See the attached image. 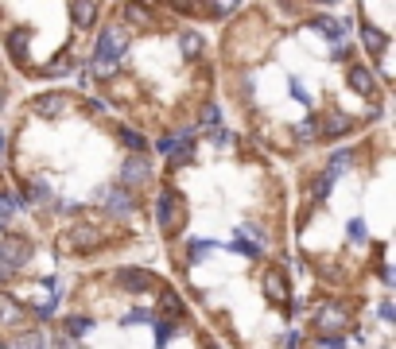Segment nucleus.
Masks as SVG:
<instances>
[{
    "mask_svg": "<svg viewBox=\"0 0 396 349\" xmlns=\"http://www.w3.org/2000/svg\"><path fill=\"white\" fill-rule=\"evenodd\" d=\"M315 24V32H322L327 39H338L342 43L346 39V20H334V16H319V20H311Z\"/></svg>",
    "mask_w": 396,
    "mask_h": 349,
    "instance_id": "nucleus-10",
    "label": "nucleus"
},
{
    "mask_svg": "<svg viewBox=\"0 0 396 349\" xmlns=\"http://www.w3.org/2000/svg\"><path fill=\"white\" fill-rule=\"evenodd\" d=\"M156 221H160L163 233H175L183 225V198L175 191H160V202H156Z\"/></svg>",
    "mask_w": 396,
    "mask_h": 349,
    "instance_id": "nucleus-1",
    "label": "nucleus"
},
{
    "mask_svg": "<svg viewBox=\"0 0 396 349\" xmlns=\"http://www.w3.org/2000/svg\"><path fill=\"white\" fill-rule=\"evenodd\" d=\"M295 136H299V140H315V136H319V125H315V121H303V125H295Z\"/></svg>",
    "mask_w": 396,
    "mask_h": 349,
    "instance_id": "nucleus-27",
    "label": "nucleus"
},
{
    "mask_svg": "<svg viewBox=\"0 0 396 349\" xmlns=\"http://www.w3.org/2000/svg\"><path fill=\"white\" fill-rule=\"evenodd\" d=\"M125 43L128 39L117 32V27H105L102 39H97V55H93V58H97V62H117V58L125 55Z\"/></svg>",
    "mask_w": 396,
    "mask_h": 349,
    "instance_id": "nucleus-3",
    "label": "nucleus"
},
{
    "mask_svg": "<svg viewBox=\"0 0 396 349\" xmlns=\"http://www.w3.org/2000/svg\"><path fill=\"white\" fill-rule=\"evenodd\" d=\"M330 183H334V179H330V174H322L319 183H315V202H322V198H327V191H330Z\"/></svg>",
    "mask_w": 396,
    "mask_h": 349,
    "instance_id": "nucleus-28",
    "label": "nucleus"
},
{
    "mask_svg": "<svg viewBox=\"0 0 396 349\" xmlns=\"http://www.w3.org/2000/svg\"><path fill=\"white\" fill-rule=\"evenodd\" d=\"M27 252H32V249H27V241H20V237H16V241H4V245H0V280L16 272V268L27 260Z\"/></svg>",
    "mask_w": 396,
    "mask_h": 349,
    "instance_id": "nucleus-2",
    "label": "nucleus"
},
{
    "mask_svg": "<svg viewBox=\"0 0 396 349\" xmlns=\"http://www.w3.org/2000/svg\"><path fill=\"white\" fill-rule=\"evenodd\" d=\"M175 315H183V303H179L175 291H168V295H163V318H168V322H175Z\"/></svg>",
    "mask_w": 396,
    "mask_h": 349,
    "instance_id": "nucleus-21",
    "label": "nucleus"
},
{
    "mask_svg": "<svg viewBox=\"0 0 396 349\" xmlns=\"http://www.w3.org/2000/svg\"><path fill=\"white\" fill-rule=\"evenodd\" d=\"M117 287H125V291H148V287H152V272H148V268H121V272H117Z\"/></svg>",
    "mask_w": 396,
    "mask_h": 349,
    "instance_id": "nucleus-6",
    "label": "nucleus"
},
{
    "mask_svg": "<svg viewBox=\"0 0 396 349\" xmlns=\"http://www.w3.org/2000/svg\"><path fill=\"white\" fill-rule=\"evenodd\" d=\"M210 249H214V241H194L191 245V256H206Z\"/></svg>",
    "mask_w": 396,
    "mask_h": 349,
    "instance_id": "nucleus-32",
    "label": "nucleus"
},
{
    "mask_svg": "<svg viewBox=\"0 0 396 349\" xmlns=\"http://www.w3.org/2000/svg\"><path fill=\"white\" fill-rule=\"evenodd\" d=\"M132 206H136V202H132V194H128L125 186H113V191H105V210H109V214H121V217H125V214H132Z\"/></svg>",
    "mask_w": 396,
    "mask_h": 349,
    "instance_id": "nucleus-7",
    "label": "nucleus"
},
{
    "mask_svg": "<svg viewBox=\"0 0 396 349\" xmlns=\"http://www.w3.org/2000/svg\"><path fill=\"white\" fill-rule=\"evenodd\" d=\"M12 214H16V202H12V198H4V194H0V229H4V225L12 221Z\"/></svg>",
    "mask_w": 396,
    "mask_h": 349,
    "instance_id": "nucleus-25",
    "label": "nucleus"
},
{
    "mask_svg": "<svg viewBox=\"0 0 396 349\" xmlns=\"http://www.w3.org/2000/svg\"><path fill=\"white\" fill-rule=\"evenodd\" d=\"M62 330H67L70 338H82V334H90V330H93V322H90L86 315H70L67 322H62Z\"/></svg>",
    "mask_w": 396,
    "mask_h": 349,
    "instance_id": "nucleus-14",
    "label": "nucleus"
},
{
    "mask_svg": "<svg viewBox=\"0 0 396 349\" xmlns=\"http://www.w3.org/2000/svg\"><path fill=\"white\" fill-rule=\"evenodd\" d=\"M32 194H35V198H51V191H47L43 179H35V183H32Z\"/></svg>",
    "mask_w": 396,
    "mask_h": 349,
    "instance_id": "nucleus-34",
    "label": "nucleus"
},
{
    "mask_svg": "<svg viewBox=\"0 0 396 349\" xmlns=\"http://www.w3.org/2000/svg\"><path fill=\"white\" fill-rule=\"evenodd\" d=\"M229 12H237V4H210V16H229Z\"/></svg>",
    "mask_w": 396,
    "mask_h": 349,
    "instance_id": "nucleus-35",
    "label": "nucleus"
},
{
    "mask_svg": "<svg viewBox=\"0 0 396 349\" xmlns=\"http://www.w3.org/2000/svg\"><path fill=\"white\" fill-rule=\"evenodd\" d=\"M171 334H175V322H168V318H160V322H156V345H168L171 341Z\"/></svg>",
    "mask_w": 396,
    "mask_h": 349,
    "instance_id": "nucleus-24",
    "label": "nucleus"
},
{
    "mask_svg": "<svg viewBox=\"0 0 396 349\" xmlns=\"http://www.w3.org/2000/svg\"><path fill=\"white\" fill-rule=\"evenodd\" d=\"M362 43H365V50H369V55H385L388 35L381 32V27H373V24H362Z\"/></svg>",
    "mask_w": 396,
    "mask_h": 349,
    "instance_id": "nucleus-8",
    "label": "nucleus"
},
{
    "mask_svg": "<svg viewBox=\"0 0 396 349\" xmlns=\"http://www.w3.org/2000/svg\"><path fill=\"white\" fill-rule=\"evenodd\" d=\"M206 349H218V345H206Z\"/></svg>",
    "mask_w": 396,
    "mask_h": 349,
    "instance_id": "nucleus-42",
    "label": "nucleus"
},
{
    "mask_svg": "<svg viewBox=\"0 0 396 349\" xmlns=\"http://www.w3.org/2000/svg\"><path fill=\"white\" fill-rule=\"evenodd\" d=\"M70 16H74L78 27H90L93 16H97V4H70Z\"/></svg>",
    "mask_w": 396,
    "mask_h": 349,
    "instance_id": "nucleus-17",
    "label": "nucleus"
},
{
    "mask_svg": "<svg viewBox=\"0 0 396 349\" xmlns=\"http://www.w3.org/2000/svg\"><path fill=\"white\" fill-rule=\"evenodd\" d=\"M350 237H354L357 245L365 241V221H362V217H354V221H350Z\"/></svg>",
    "mask_w": 396,
    "mask_h": 349,
    "instance_id": "nucleus-29",
    "label": "nucleus"
},
{
    "mask_svg": "<svg viewBox=\"0 0 396 349\" xmlns=\"http://www.w3.org/2000/svg\"><path fill=\"white\" fill-rule=\"evenodd\" d=\"M20 318H24V310H20L8 295H0V326H16Z\"/></svg>",
    "mask_w": 396,
    "mask_h": 349,
    "instance_id": "nucleus-12",
    "label": "nucleus"
},
{
    "mask_svg": "<svg viewBox=\"0 0 396 349\" xmlns=\"http://www.w3.org/2000/svg\"><path fill=\"white\" fill-rule=\"evenodd\" d=\"M346 322H350V310L346 307H334V303H327V307L319 310V330H322V338H334L338 330H346Z\"/></svg>",
    "mask_w": 396,
    "mask_h": 349,
    "instance_id": "nucleus-4",
    "label": "nucleus"
},
{
    "mask_svg": "<svg viewBox=\"0 0 396 349\" xmlns=\"http://www.w3.org/2000/svg\"><path fill=\"white\" fill-rule=\"evenodd\" d=\"M287 90H292V97H295V101H303V105H307V101H311V97H307V90H303V85H299V82H292V85H287Z\"/></svg>",
    "mask_w": 396,
    "mask_h": 349,
    "instance_id": "nucleus-36",
    "label": "nucleus"
},
{
    "mask_svg": "<svg viewBox=\"0 0 396 349\" xmlns=\"http://www.w3.org/2000/svg\"><path fill=\"white\" fill-rule=\"evenodd\" d=\"M117 136H121V144H125L132 156H140V151H144V136L140 132H132V128H117Z\"/></svg>",
    "mask_w": 396,
    "mask_h": 349,
    "instance_id": "nucleus-18",
    "label": "nucleus"
},
{
    "mask_svg": "<svg viewBox=\"0 0 396 349\" xmlns=\"http://www.w3.org/2000/svg\"><path fill=\"white\" fill-rule=\"evenodd\" d=\"M35 310H39L43 318H51V315H55V303H39V307H35Z\"/></svg>",
    "mask_w": 396,
    "mask_h": 349,
    "instance_id": "nucleus-40",
    "label": "nucleus"
},
{
    "mask_svg": "<svg viewBox=\"0 0 396 349\" xmlns=\"http://www.w3.org/2000/svg\"><path fill=\"white\" fill-rule=\"evenodd\" d=\"M128 322H148V310H128V315H125V326Z\"/></svg>",
    "mask_w": 396,
    "mask_h": 349,
    "instance_id": "nucleus-37",
    "label": "nucleus"
},
{
    "mask_svg": "<svg viewBox=\"0 0 396 349\" xmlns=\"http://www.w3.org/2000/svg\"><path fill=\"white\" fill-rule=\"evenodd\" d=\"M381 318H388V322H392V318H396V310H392V303H381Z\"/></svg>",
    "mask_w": 396,
    "mask_h": 349,
    "instance_id": "nucleus-39",
    "label": "nucleus"
},
{
    "mask_svg": "<svg viewBox=\"0 0 396 349\" xmlns=\"http://www.w3.org/2000/svg\"><path fill=\"white\" fill-rule=\"evenodd\" d=\"M12 349H43V338H39L35 330H24V334H16Z\"/></svg>",
    "mask_w": 396,
    "mask_h": 349,
    "instance_id": "nucleus-20",
    "label": "nucleus"
},
{
    "mask_svg": "<svg viewBox=\"0 0 396 349\" xmlns=\"http://www.w3.org/2000/svg\"><path fill=\"white\" fill-rule=\"evenodd\" d=\"M264 291H268V299L287 303V287H284V275H280V272H268V280H264Z\"/></svg>",
    "mask_w": 396,
    "mask_h": 349,
    "instance_id": "nucleus-13",
    "label": "nucleus"
},
{
    "mask_svg": "<svg viewBox=\"0 0 396 349\" xmlns=\"http://www.w3.org/2000/svg\"><path fill=\"white\" fill-rule=\"evenodd\" d=\"M156 148H160V151H163V156H171V151H175V148H179V140H175V136H163V140H160V144H156Z\"/></svg>",
    "mask_w": 396,
    "mask_h": 349,
    "instance_id": "nucleus-31",
    "label": "nucleus"
},
{
    "mask_svg": "<svg viewBox=\"0 0 396 349\" xmlns=\"http://www.w3.org/2000/svg\"><path fill=\"white\" fill-rule=\"evenodd\" d=\"M350 163H354V156H350V151H338V156L330 159V171H327V174H330V179H338V174H342Z\"/></svg>",
    "mask_w": 396,
    "mask_h": 349,
    "instance_id": "nucleus-23",
    "label": "nucleus"
},
{
    "mask_svg": "<svg viewBox=\"0 0 396 349\" xmlns=\"http://www.w3.org/2000/svg\"><path fill=\"white\" fill-rule=\"evenodd\" d=\"M8 47H12V58H16V62H24V58H27V35L24 32H12L8 35Z\"/></svg>",
    "mask_w": 396,
    "mask_h": 349,
    "instance_id": "nucleus-19",
    "label": "nucleus"
},
{
    "mask_svg": "<svg viewBox=\"0 0 396 349\" xmlns=\"http://www.w3.org/2000/svg\"><path fill=\"white\" fill-rule=\"evenodd\" d=\"M229 249H233V252H241V256H261V245H257V241H245L241 233H237V241L229 245Z\"/></svg>",
    "mask_w": 396,
    "mask_h": 349,
    "instance_id": "nucleus-22",
    "label": "nucleus"
},
{
    "mask_svg": "<svg viewBox=\"0 0 396 349\" xmlns=\"http://www.w3.org/2000/svg\"><path fill=\"white\" fill-rule=\"evenodd\" d=\"M179 47H183V55H186V58H198V55H203V35L183 32V35H179Z\"/></svg>",
    "mask_w": 396,
    "mask_h": 349,
    "instance_id": "nucleus-15",
    "label": "nucleus"
},
{
    "mask_svg": "<svg viewBox=\"0 0 396 349\" xmlns=\"http://www.w3.org/2000/svg\"><path fill=\"white\" fill-rule=\"evenodd\" d=\"M350 128H354V121H350L346 113H330L327 121H322V136H327V140H334V136H346Z\"/></svg>",
    "mask_w": 396,
    "mask_h": 349,
    "instance_id": "nucleus-9",
    "label": "nucleus"
},
{
    "mask_svg": "<svg viewBox=\"0 0 396 349\" xmlns=\"http://www.w3.org/2000/svg\"><path fill=\"white\" fill-rule=\"evenodd\" d=\"M218 121H221V113H218V109L210 105V109H206V113H203V125L210 128V125H218Z\"/></svg>",
    "mask_w": 396,
    "mask_h": 349,
    "instance_id": "nucleus-33",
    "label": "nucleus"
},
{
    "mask_svg": "<svg viewBox=\"0 0 396 349\" xmlns=\"http://www.w3.org/2000/svg\"><path fill=\"white\" fill-rule=\"evenodd\" d=\"M350 85H354L357 93H373V74L365 67H354L350 70Z\"/></svg>",
    "mask_w": 396,
    "mask_h": 349,
    "instance_id": "nucleus-16",
    "label": "nucleus"
},
{
    "mask_svg": "<svg viewBox=\"0 0 396 349\" xmlns=\"http://www.w3.org/2000/svg\"><path fill=\"white\" fill-rule=\"evenodd\" d=\"M148 174H152V167H148V159H144V156H128L125 163H121V183H125V186L144 183Z\"/></svg>",
    "mask_w": 396,
    "mask_h": 349,
    "instance_id": "nucleus-5",
    "label": "nucleus"
},
{
    "mask_svg": "<svg viewBox=\"0 0 396 349\" xmlns=\"http://www.w3.org/2000/svg\"><path fill=\"white\" fill-rule=\"evenodd\" d=\"M70 237H74V245H93V237H97V233H93V229H74Z\"/></svg>",
    "mask_w": 396,
    "mask_h": 349,
    "instance_id": "nucleus-30",
    "label": "nucleus"
},
{
    "mask_svg": "<svg viewBox=\"0 0 396 349\" xmlns=\"http://www.w3.org/2000/svg\"><path fill=\"white\" fill-rule=\"evenodd\" d=\"M322 349H346L342 338H322Z\"/></svg>",
    "mask_w": 396,
    "mask_h": 349,
    "instance_id": "nucleus-38",
    "label": "nucleus"
},
{
    "mask_svg": "<svg viewBox=\"0 0 396 349\" xmlns=\"http://www.w3.org/2000/svg\"><path fill=\"white\" fill-rule=\"evenodd\" d=\"M0 105H4V90H0Z\"/></svg>",
    "mask_w": 396,
    "mask_h": 349,
    "instance_id": "nucleus-41",
    "label": "nucleus"
},
{
    "mask_svg": "<svg viewBox=\"0 0 396 349\" xmlns=\"http://www.w3.org/2000/svg\"><path fill=\"white\" fill-rule=\"evenodd\" d=\"M67 70H70V55H62V58H55V62H47L43 74H67Z\"/></svg>",
    "mask_w": 396,
    "mask_h": 349,
    "instance_id": "nucleus-26",
    "label": "nucleus"
},
{
    "mask_svg": "<svg viewBox=\"0 0 396 349\" xmlns=\"http://www.w3.org/2000/svg\"><path fill=\"white\" fill-rule=\"evenodd\" d=\"M62 109H67V97H62V93H43V97L35 101V113L39 116H59Z\"/></svg>",
    "mask_w": 396,
    "mask_h": 349,
    "instance_id": "nucleus-11",
    "label": "nucleus"
}]
</instances>
